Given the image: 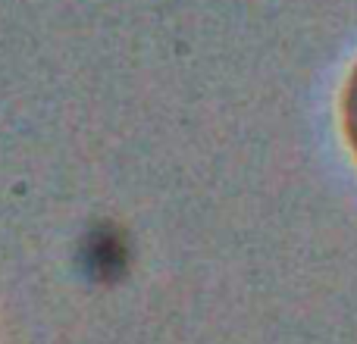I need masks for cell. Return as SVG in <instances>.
Segmentation results:
<instances>
[{
  "mask_svg": "<svg viewBox=\"0 0 357 344\" xmlns=\"http://www.w3.org/2000/svg\"><path fill=\"white\" fill-rule=\"evenodd\" d=\"M342 125H345V138L357 157V66L351 69V75H348L345 97H342Z\"/></svg>",
  "mask_w": 357,
  "mask_h": 344,
  "instance_id": "6da1fadb",
  "label": "cell"
}]
</instances>
